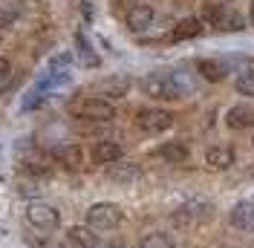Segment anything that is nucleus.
<instances>
[{"mask_svg":"<svg viewBox=\"0 0 254 248\" xmlns=\"http://www.w3.org/2000/svg\"><path fill=\"white\" fill-rule=\"evenodd\" d=\"M142 90L150 98H162V101H176L182 95L193 90V81L185 78L182 72H150L142 81Z\"/></svg>","mask_w":254,"mask_h":248,"instance_id":"1","label":"nucleus"},{"mask_svg":"<svg viewBox=\"0 0 254 248\" xmlns=\"http://www.w3.org/2000/svg\"><path fill=\"white\" fill-rule=\"evenodd\" d=\"M211 217H214V205L208 199H188L171 214V222L176 228H193V225H199Z\"/></svg>","mask_w":254,"mask_h":248,"instance_id":"2","label":"nucleus"},{"mask_svg":"<svg viewBox=\"0 0 254 248\" xmlns=\"http://www.w3.org/2000/svg\"><path fill=\"white\" fill-rule=\"evenodd\" d=\"M125 219V214H122V208L116 205V202H95V205H90L87 208V225L90 228H98V231H110V228H116L119 222Z\"/></svg>","mask_w":254,"mask_h":248,"instance_id":"3","label":"nucleus"},{"mask_svg":"<svg viewBox=\"0 0 254 248\" xmlns=\"http://www.w3.org/2000/svg\"><path fill=\"white\" fill-rule=\"evenodd\" d=\"M26 222H29V228L47 234L61 225V214L52 205H47V202H32L29 208H26Z\"/></svg>","mask_w":254,"mask_h":248,"instance_id":"4","label":"nucleus"},{"mask_svg":"<svg viewBox=\"0 0 254 248\" xmlns=\"http://www.w3.org/2000/svg\"><path fill=\"white\" fill-rule=\"evenodd\" d=\"M136 124H139V130H144V133H162V130H168V127L174 124V113H168V110H159V107L139 110Z\"/></svg>","mask_w":254,"mask_h":248,"instance_id":"5","label":"nucleus"},{"mask_svg":"<svg viewBox=\"0 0 254 248\" xmlns=\"http://www.w3.org/2000/svg\"><path fill=\"white\" fill-rule=\"evenodd\" d=\"M78 116L87 119V122H98V124H107L116 119V110H113L110 101L104 98H84L78 104Z\"/></svg>","mask_w":254,"mask_h":248,"instance_id":"6","label":"nucleus"},{"mask_svg":"<svg viewBox=\"0 0 254 248\" xmlns=\"http://www.w3.org/2000/svg\"><path fill=\"white\" fill-rule=\"evenodd\" d=\"M234 159H237V150L231 144H214L205 150V165L214 171H228L234 165Z\"/></svg>","mask_w":254,"mask_h":248,"instance_id":"7","label":"nucleus"},{"mask_svg":"<svg viewBox=\"0 0 254 248\" xmlns=\"http://www.w3.org/2000/svg\"><path fill=\"white\" fill-rule=\"evenodd\" d=\"M107 179L119 182V185H133L136 179H142V168L133 162H113V165H107Z\"/></svg>","mask_w":254,"mask_h":248,"instance_id":"8","label":"nucleus"},{"mask_svg":"<svg viewBox=\"0 0 254 248\" xmlns=\"http://www.w3.org/2000/svg\"><path fill=\"white\" fill-rule=\"evenodd\" d=\"M52 159L61 168H66V171H78L81 165H84V150H81L78 144H61V147L52 150Z\"/></svg>","mask_w":254,"mask_h":248,"instance_id":"9","label":"nucleus"},{"mask_svg":"<svg viewBox=\"0 0 254 248\" xmlns=\"http://www.w3.org/2000/svg\"><path fill=\"white\" fill-rule=\"evenodd\" d=\"M228 219H231V225L240 228V231H254V199L237 202V205L231 208Z\"/></svg>","mask_w":254,"mask_h":248,"instance_id":"10","label":"nucleus"},{"mask_svg":"<svg viewBox=\"0 0 254 248\" xmlns=\"http://www.w3.org/2000/svg\"><path fill=\"white\" fill-rule=\"evenodd\" d=\"M93 162L95 165H113V162H122V144L110 139H101L93 144Z\"/></svg>","mask_w":254,"mask_h":248,"instance_id":"11","label":"nucleus"},{"mask_svg":"<svg viewBox=\"0 0 254 248\" xmlns=\"http://www.w3.org/2000/svg\"><path fill=\"white\" fill-rule=\"evenodd\" d=\"M225 124L231 130H246V127H254V107L249 104H237L225 113Z\"/></svg>","mask_w":254,"mask_h":248,"instance_id":"12","label":"nucleus"},{"mask_svg":"<svg viewBox=\"0 0 254 248\" xmlns=\"http://www.w3.org/2000/svg\"><path fill=\"white\" fill-rule=\"evenodd\" d=\"M156 156L165 159V162H171V165H182V162H188L190 147L185 144V141H165V144L156 150Z\"/></svg>","mask_w":254,"mask_h":248,"instance_id":"13","label":"nucleus"},{"mask_svg":"<svg viewBox=\"0 0 254 248\" xmlns=\"http://www.w3.org/2000/svg\"><path fill=\"white\" fill-rule=\"evenodd\" d=\"M150 23H153V9H150L147 3H136V6L127 12V26L133 32H144Z\"/></svg>","mask_w":254,"mask_h":248,"instance_id":"14","label":"nucleus"},{"mask_svg":"<svg viewBox=\"0 0 254 248\" xmlns=\"http://www.w3.org/2000/svg\"><path fill=\"white\" fill-rule=\"evenodd\" d=\"M66 240H69V246H75V248H95L98 246V237L93 234L90 225H72L66 231Z\"/></svg>","mask_w":254,"mask_h":248,"instance_id":"15","label":"nucleus"},{"mask_svg":"<svg viewBox=\"0 0 254 248\" xmlns=\"http://www.w3.org/2000/svg\"><path fill=\"white\" fill-rule=\"evenodd\" d=\"M202 32V20L199 17H185V20H179L174 26V41H188V38H196Z\"/></svg>","mask_w":254,"mask_h":248,"instance_id":"16","label":"nucleus"},{"mask_svg":"<svg viewBox=\"0 0 254 248\" xmlns=\"http://www.w3.org/2000/svg\"><path fill=\"white\" fill-rule=\"evenodd\" d=\"M196 69H199V75L205 78V81H214V84H217V81H222V78H225V72H228V69H225V63L208 61V58H202V61L196 63Z\"/></svg>","mask_w":254,"mask_h":248,"instance_id":"17","label":"nucleus"},{"mask_svg":"<svg viewBox=\"0 0 254 248\" xmlns=\"http://www.w3.org/2000/svg\"><path fill=\"white\" fill-rule=\"evenodd\" d=\"M98 90L104 95H110V98H125L127 90H130V81L127 78H110V81H101Z\"/></svg>","mask_w":254,"mask_h":248,"instance_id":"18","label":"nucleus"},{"mask_svg":"<svg viewBox=\"0 0 254 248\" xmlns=\"http://www.w3.org/2000/svg\"><path fill=\"white\" fill-rule=\"evenodd\" d=\"M139 248H176V243H174V237H171V234L150 231V234H144V237H142V246H139Z\"/></svg>","mask_w":254,"mask_h":248,"instance_id":"19","label":"nucleus"},{"mask_svg":"<svg viewBox=\"0 0 254 248\" xmlns=\"http://www.w3.org/2000/svg\"><path fill=\"white\" fill-rule=\"evenodd\" d=\"M222 15H225V9H222L217 0H205L202 3V20H208L211 26H220Z\"/></svg>","mask_w":254,"mask_h":248,"instance_id":"20","label":"nucleus"},{"mask_svg":"<svg viewBox=\"0 0 254 248\" xmlns=\"http://www.w3.org/2000/svg\"><path fill=\"white\" fill-rule=\"evenodd\" d=\"M234 87L240 95H254V69H243L234 81Z\"/></svg>","mask_w":254,"mask_h":248,"instance_id":"21","label":"nucleus"},{"mask_svg":"<svg viewBox=\"0 0 254 248\" xmlns=\"http://www.w3.org/2000/svg\"><path fill=\"white\" fill-rule=\"evenodd\" d=\"M220 29L222 32H243L246 29V20H243V15H237V12H228V15H222Z\"/></svg>","mask_w":254,"mask_h":248,"instance_id":"22","label":"nucleus"},{"mask_svg":"<svg viewBox=\"0 0 254 248\" xmlns=\"http://www.w3.org/2000/svg\"><path fill=\"white\" fill-rule=\"evenodd\" d=\"M9 72H12V63H9L6 58H3V55H0V87L9 81Z\"/></svg>","mask_w":254,"mask_h":248,"instance_id":"23","label":"nucleus"},{"mask_svg":"<svg viewBox=\"0 0 254 248\" xmlns=\"http://www.w3.org/2000/svg\"><path fill=\"white\" fill-rule=\"evenodd\" d=\"M12 12H9V9H3V6H0V26H9V23H12Z\"/></svg>","mask_w":254,"mask_h":248,"instance_id":"24","label":"nucleus"},{"mask_svg":"<svg viewBox=\"0 0 254 248\" xmlns=\"http://www.w3.org/2000/svg\"><path fill=\"white\" fill-rule=\"evenodd\" d=\"M136 3H139V0H116V6H122V9H127V12H130Z\"/></svg>","mask_w":254,"mask_h":248,"instance_id":"25","label":"nucleus"},{"mask_svg":"<svg viewBox=\"0 0 254 248\" xmlns=\"http://www.w3.org/2000/svg\"><path fill=\"white\" fill-rule=\"evenodd\" d=\"M252 23H254V0H252Z\"/></svg>","mask_w":254,"mask_h":248,"instance_id":"26","label":"nucleus"},{"mask_svg":"<svg viewBox=\"0 0 254 248\" xmlns=\"http://www.w3.org/2000/svg\"><path fill=\"white\" fill-rule=\"evenodd\" d=\"M220 248H231V246H220Z\"/></svg>","mask_w":254,"mask_h":248,"instance_id":"27","label":"nucleus"},{"mask_svg":"<svg viewBox=\"0 0 254 248\" xmlns=\"http://www.w3.org/2000/svg\"><path fill=\"white\" fill-rule=\"evenodd\" d=\"M252 144H254V139H252Z\"/></svg>","mask_w":254,"mask_h":248,"instance_id":"28","label":"nucleus"}]
</instances>
